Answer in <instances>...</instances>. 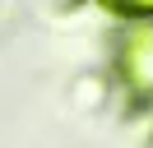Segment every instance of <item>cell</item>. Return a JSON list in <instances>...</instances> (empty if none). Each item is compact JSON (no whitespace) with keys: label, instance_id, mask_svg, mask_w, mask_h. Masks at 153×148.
<instances>
[{"label":"cell","instance_id":"1","mask_svg":"<svg viewBox=\"0 0 153 148\" xmlns=\"http://www.w3.org/2000/svg\"><path fill=\"white\" fill-rule=\"evenodd\" d=\"M111 74L125 92L139 102L153 97V18H134L111 42Z\"/></svg>","mask_w":153,"mask_h":148},{"label":"cell","instance_id":"2","mask_svg":"<svg viewBox=\"0 0 153 148\" xmlns=\"http://www.w3.org/2000/svg\"><path fill=\"white\" fill-rule=\"evenodd\" d=\"M116 23H134V18H153V0H97Z\"/></svg>","mask_w":153,"mask_h":148},{"label":"cell","instance_id":"3","mask_svg":"<svg viewBox=\"0 0 153 148\" xmlns=\"http://www.w3.org/2000/svg\"><path fill=\"white\" fill-rule=\"evenodd\" d=\"M139 116H144V125H149V139H153V97H149V102H139Z\"/></svg>","mask_w":153,"mask_h":148},{"label":"cell","instance_id":"4","mask_svg":"<svg viewBox=\"0 0 153 148\" xmlns=\"http://www.w3.org/2000/svg\"><path fill=\"white\" fill-rule=\"evenodd\" d=\"M56 9H74V5H84V0H51Z\"/></svg>","mask_w":153,"mask_h":148}]
</instances>
